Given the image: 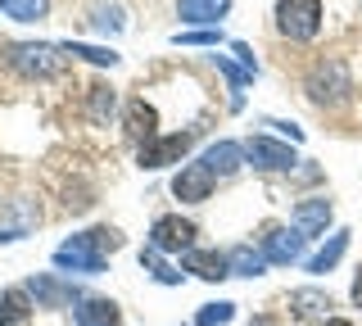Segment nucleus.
Instances as JSON below:
<instances>
[{"mask_svg": "<svg viewBox=\"0 0 362 326\" xmlns=\"http://www.w3.org/2000/svg\"><path fill=\"white\" fill-rule=\"evenodd\" d=\"M113 250H122V231L118 227H90L82 235H68L54 250V267L59 272H77V276H100V272H109Z\"/></svg>", "mask_w": 362, "mask_h": 326, "instance_id": "1", "label": "nucleus"}, {"mask_svg": "<svg viewBox=\"0 0 362 326\" xmlns=\"http://www.w3.org/2000/svg\"><path fill=\"white\" fill-rule=\"evenodd\" d=\"M303 91L317 109H339L354 100V73H349L344 59H317L303 77Z\"/></svg>", "mask_w": 362, "mask_h": 326, "instance_id": "2", "label": "nucleus"}, {"mask_svg": "<svg viewBox=\"0 0 362 326\" xmlns=\"http://www.w3.org/2000/svg\"><path fill=\"white\" fill-rule=\"evenodd\" d=\"M5 64L28 82H50L64 69L59 46H45V41H9L5 46Z\"/></svg>", "mask_w": 362, "mask_h": 326, "instance_id": "3", "label": "nucleus"}, {"mask_svg": "<svg viewBox=\"0 0 362 326\" xmlns=\"http://www.w3.org/2000/svg\"><path fill=\"white\" fill-rule=\"evenodd\" d=\"M272 18L286 41H313L322 32V0H276Z\"/></svg>", "mask_w": 362, "mask_h": 326, "instance_id": "4", "label": "nucleus"}, {"mask_svg": "<svg viewBox=\"0 0 362 326\" xmlns=\"http://www.w3.org/2000/svg\"><path fill=\"white\" fill-rule=\"evenodd\" d=\"M195 145V132H168V136H154V141H145L141 150H136V163L145 168V173H158V168H173L186 159V150Z\"/></svg>", "mask_w": 362, "mask_h": 326, "instance_id": "5", "label": "nucleus"}, {"mask_svg": "<svg viewBox=\"0 0 362 326\" xmlns=\"http://www.w3.org/2000/svg\"><path fill=\"white\" fill-rule=\"evenodd\" d=\"M245 163H254L258 173H294V168H299V154H294L290 141L249 136V141H245Z\"/></svg>", "mask_w": 362, "mask_h": 326, "instance_id": "6", "label": "nucleus"}, {"mask_svg": "<svg viewBox=\"0 0 362 326\" xmlns=\"http://www.w3.org/2000/svg\"><path fill=\"white\" fill-rule=\"evenodd\" d=\"M195 235H199V227L190 218L163 213V218H154V227H150V245L158 254H186V250H195Z\"/></svg>", "mask_w": 362, "mask_h": 326, "instance_id": "7", "label": "nucleus"}, {"mask_svg": "<svg viewBox=\"0 0 362 326\" xmlns=\"http://www.w3.org/2000/svg\"><path fill=\"white\" fill-rule=\"evenodd\" d=\"M32 295L37 308H73L77 299H82V290L73 286V276H59V272H37L28 276V286H23Z\"/></svg>", "mask_w": 362, "mask_h": 326, "instance_id": "8", "label": "nucleus"}, {"mask_svg": "<svg viewBox=\"0 0 362 326\" xmlns=\"http://www.w3.org/2000/svg\"><path fill=\"white\" fill-rule=\"evenodd\" d=\"M331 218H335V204H331L326 195H308V199H299V204L290 209V227L299 231L303 240H317V235H326Z\"/></svg>", "mask_w": 362, "mask_h": 326, "instance_id": "9", "label": "nucleus"}, {"mask_svg": "<svg viewBox=\"0 0 362 326\" xmlns=\"http://www.w3.org/2000/svg\"><path fill=\"white\" fill-rule=\"evenodd\" d=\"M303 235L294 231V227H267L263 231V240H258V250H263L267 263H276V267H294V263H303Z\"/></svg>", "mask_w": 362, "mask_h": 326, "instance_id": "10", "label": "nucleus"}, {"mask_svg": "<svg viewBox=\"0 0 362 326\" xmlns=\"http://www.w3.org/2000/svg\"><path fill=\"white\" fill-rule=\"evenodd\" d=\"M213 186H218V177H213L199 159L195 163H181L177 177H173V195L181 199V204H204V199L213 195Z\"/></svg>", "mask_w": 362, "mask_h": 326, "instance_id": "11", "label": "nucleus"}, {"mask_svg": "<svg viewBox=\"0 0 362 326\" xmlns=\"http://www.w3.org/2000/svg\"><path fill=\"white\" fill-rule=\"evenodd\" d=\"M199 163L209 168L218 182H222V177H235L245 168V141H213L209 150L199 154Z\"/></svg>", "mask_w": 362, "mask_h": 326, "instance_id": "12", "label": "nucleus"}, {"mask_svg": "<svg viewBox=\"0 0 362 326\" xmlns=\"http://www.w3.org/2000/svg\"><path fill=\"white\" fill-rule=\"evenodd\" d=\"M231 14V0H177V18L190 28H218Z\"/></svg>", "mask_w": 362, "mask_h": 326, "instance_id": "13", "label": "nucleus"}, {"mask_svg": "<svg viewBox=\"0 0 362 326\" xmlns=\"http://www.w3.org/2000/svg\"><path fill=\"white\" fill-rule=\"evenodd\" d=\"M73 322L77 326H118L122 313H118V303L105 299V295H82L73 303Z\"/></svg>", "mask_w": 362, "mask_h": 326, "instance_id": "14", "label": "nucleus"}, {"mask_svg": "<svg viewBox=\"0 0 362 326\" xmlns=\"http://www.w3.org/2000/svg\"><path fill=\"white\" fill-rule=\"evenodd\" d=\"M122 127H127V136L132 141H154L158 136V114H154V105H145V95H136L127 100V109H122Z\"/></svg>", "mask_w": 362, "mask_h": 326, "instance_id": "15", "label": "nucleus"}, {"mask_svg": "<svg viewBox=\"0 0 362 326\" xmlns=\"http://www.w3.org/2000/svg\"><path fill=\"white\" fill-rule=\"evenodd\" d=\"M181 272H190L199 281H222V276H231V267H226L222 250H186L181 254Z\"/></svg>", "mask_w": 362, "mask_h": 326, "instance_id": "16", "label": "nucleus"}, {"mask_svg": "<svg viewBox=\"0 0 362 326\" xmlns=\"http://www.w3.org/2000/svg\"><path fill=\"white\" fill-rule=\"evenodd\" d=\"M290 318L299 322H313V318H326V308H331V295L317 286H303V290H290Z\"/></svg>", "mask_w": 362, "mask_h": 326, "instance_id": "17", "label": "nucleus"}, {"mask_svg": "<svg viewBox=\"0 0 362 326\" xmlns=\"http://www.w3.org/2000/svg\"><path fill=\"white\" fill-rule=\"evenodd\" d=\"M344 250H349V231H331V235H326V245H322V250L303 258V272H313V276L331 272V267L339 263V258H344Z\"/></svg>", "mask_w": 362, "mask_h": 326, "instance_id": "18", "label": "nucleus"}, {"mask_svg": "<svg viewBox=\"0 0 362 326\" xmlns=\"http://www.w3.org/2000/svg\"><path fill=\"white\" fill-rule=\"evenodd\" d=\"M226 267H231V276L254 281V276L267 272V258H263L258 245H235V250H226Z\"/></svg>", "mask_w": 362, "mask_h": 326, "instance_id": "19", "label": "nucleus"}, {"mask_svg": "<svg viewBox=\"0 0 362 326\" xmlns=\"http://www.w3.org/2000/svg\"><path fill=\"white\" fill-rule=\"evenodd\" d=\"M113 109H118V91H113L109 82H90L86 86V114H90V122H109Z\"/></svg>", "mask_w": 362, "mask_h": 326, "instance_id": "20", "label": "nucleus"}, {"mask_svg": "<svg viewBox=\"0 0 362 326\" xmlns=\"http://www.w3.org/2000/svg\"><path fill=\"white\" fill-rule=\"evenodd\" d=\"M28 313H32V295H28L23 286L0 290V326H18V322H28Z\"/></svg>", "mask_w": 362, "mask_h": 326, "instance_id": "21", "label": "nucleus"}, {"mask_svg": "<svg viewBox=\"0 0 362 326\" xmlns=\"http://www.w3.org/2000/svg\"><path fill=\"white\" fill-rule=\"evenodd\" d=\"M59 54H68V59H86V64H95V69H113V64H118V50L86 46V41H59Z\"/></svg>", "mask_w": 362, "mask_h": 326, "instance_id": "22", "label": "nucleus"}, {"mask_svg": "<svg viewBox=\"0 0 362 326\" xmlns=\"http://www.w3.org/2000/svg\"><path fill=\"white\" fill-rule=\"evenodd\" d=\"M90 28H95L100 37H113V32L127 28V9L113 5V0H100V5H90Z\"/></svg>", "mask_w": 362, "mask_h": 326, "instance_id": "23", "label": "nucleus"}, {"mask_svg": "<svg viewBox=\"0 0 362 326\" xmlns=\"http://www.w3.org/2000/svg\"><path fill=\"white\" fill-rule=\"evenodd\" d=\"M209 59H213V69H218L226 82H231V109H240V105H245V86L254 82V73H245L240 64H231L226 54H209Z\"/></svg>", "mask_w": 362, "mask_h": 326, "instance_id": "24", "label": "nucleus"}, {"mask_svg": "<svg viewBox=\"0 0 362 326\" xmlns=\"http://www.w3.org/2000/svg\"><path fill=\"white\" fill-rule=\"evenodd\" d=\"M0 14L14 23H41L50 14V0H0Z\"/></svg>", "mask_w": 362, "mask_h": 326, "instance_id": "25", "label": "nucleus"}, {"mask_svg": "<svg viewBox=\"0 0 362 326\" xmlns=\"http://www.w3.org/2000/svg\"><path fill=\"white\" fill-rule=\"evenodd\" d=\"M141 267L158 281V286H181V276H186V272H177L173 263H163V254H158L154 245H145V250H141Z\"/></svg>", "mask_w": 362, "mask_h": 326, "instance_id": "26", "label": "nucleus"}, {"mask_svg": "<svg viewBox=\"0 0 362 326\" xmlns=\"http://www.w3.org/2000/svg\"><path fill=\"white\" fill-rule=\"evenodd\" d=\"M173 46H204V50H218L222 46V28H195V32H177Z\"/></svg>", "mask_w": 362, "mask_h": 326, "instance_id": "27", "label": "nucleus"}, {"mask_svg": "<svg viewBox=\"0 0 362 326\" xmlns=\"http://www.w3.org/2000/svg\"><path fill=\"white\" fill-rule=\"evenodd\" d=\"M231 318H235V303L218 299V303H204V308L195 313V326H226Z\"/></svg>", "mask_w": 362, "mask_h": 326, "instance_id": "28", "label": "nucleus"}, {"mask_svg": "<svg viewBox=\"0 0 362 326\" xmlns=\"http://www.w3.org/2000/svg\"><path fill=\"white\" fill-rule=\"evenodd\" d=\"M263 127H272V132H276L281 141H290V145H299V141H303V127H299V122H281V118H267Z\"/></svg>", "mask_w": 362, "mask_h": 326, "instance_id": "29", "label": "nucleus"}, {"mask_svg": "<svg viewBox=\"0 0 362 326\" xmlns=\"http://www.w3.org/2000/svg\"><path fill=\"white\" fill-rule=\"evenodd\" d=\"M231 50H235V54H240V69L258 77V59H254V50H249V46H245V41H235V46H231Z\"/></svg>", "mask_w": 362, "mask_h": 326, "instance_id": "30", "label": "nucleus"}, {"mask_svg": "<svg viewBox=\"0 0 362 326\" xmlns=\"http://www.w3.org/2000/svg\"><path fill=\"white\" fill-rule=\"evenodd\" d=\"M349 295H354V308H362V267L354 272V290H349Z\"/></svg>", "mask_w": 362, "mask_h": 326, "instance_id": "31", "label": "nucleus"}, {"mask_svg": "<svg viewBox=\"0 0 362 326\" xmlns=\"http://www.w3.org/2000/svg\"><path fill=\"white\" fill-rule=\"evenodd\" d=\"M0 240H23V235H18L14 227H0Z\"/></svg>", "mask_w": 362, "mask_h": 326, "instance_id": "32", "label": "nucleus"}, {"mask_svg": "<svg viewBox=\"0 0 362 326\" xmlns=\"http://www.w3.org/2000/svg\"><path fill=\"white\" fill-rule=\"evenodd\" d=\"M322 326H354V322H349V318H326Z\"/></svg>", "mask_w": 362, "mask_h": 326, "instance_id": "33", "label": "nucleus"}]
</instances>
